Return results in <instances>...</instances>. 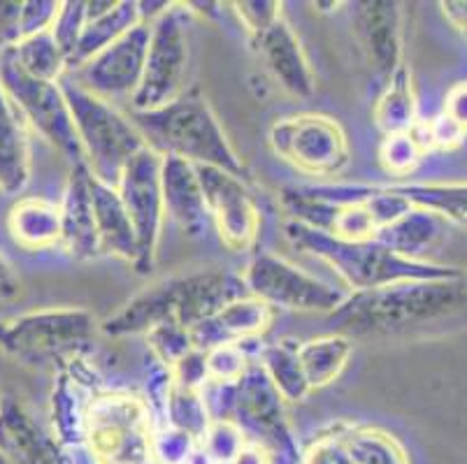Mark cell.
<instances>
[{
	"instance_id": "6da1fadb",
	"label": "cell",
	"mask_w": 467,
	"mask_h": 464,
	"mask_svg": "<svg viewBox=\"0 0 467 464\" xmlns=\"http://www.w3.org/2000/svg\"><path fill=\"white\" fill-rule=\"evenodd\" d=\"M339 335L372 342H431L467 330V270L354 293L330 314Z\"/></svg>"
},
{
	"instance_id": "7a4b0ae2",
	"label": "cell",
	"mask_w": 467,
	"mask_h": 464,
	"mask_svg": "<svg viewBox=\"0 0 467 464\" xmlns=\"http://www.w3.org/2000/svg\"><path fill=\"white\" fill-rule=\"evenodd\" d=\"M242 274L228 270H201L161 279L130 297L117 314L100 323V332L109 337L150 335L161 325L193 330L202 321L219 314L231 302L247 297Z\"/></svg>"
},
{
	"instance_id": "3957f363",
	"label": "cell",
	"mask_w": 467,
	"mask_h": 464,
	"mask_svg": "<svg viewBox=\"0 0 467 464\" xmlns=\"http://www.w3.org/2000/svg\"><path fill=\"white\" fill-rule=\"evenodd\" d=\"M284 235L291 246L333 267L354 293L377 291L405 281L444 279L461 272V267L407 258L379 240H342L293 219L284 223Z\"/></svg>"
},
{
	"instance_id": "277c9868",
	"label": "cell",
	"mask_w": 467,
	"mask_h": 464,
	"mask_svg": "<svg viewBox=\"0 0 467 464\" xmlns=\"http://www.w3.org/2000/svg\"><path fill=\"white\" fill-rule=\"evenodd\" d=\"M144 144L161 156H177L193 165H212L247 177V168L223 133L214 109L198 87L150 112H130Z\"/></svg>"
},
{
	"instance_id": "5b68a950",
	"label": "cell",
	"mask_w": 467,
	"mask_h": 464,
	"mask_svg": "<svg viewBox=\"0 0 467 464\" xmlns=\"http://www.w3.org/2000/svg\"><path fill=\"white\" fill-rule=\"evenodd\" d=\"M58 87L72 114L88 172L98 181L117 189L129 160L147 147L144 138L130 117L119 112L112 102L84 91L67 72L58 79Z\"/></svg>"
},
{
	"instance_id": "8992f818",
	"label": "cell",
	"mask_w": 467,
	"mask_h": 464,
	"mask_svg": "<svg viewBox=\"0 0 467 464\" xmlns=\"http://www.w3.org/2000/svg\"><path fill=\"white\" fill-rule=\"evenodd\" d=\"M100 323L82 306H47L0 321V353L26 365L72 363L93 342Z\"/></svg>"
},
{
	"instance_id": "52a82bcc",
	"label": "cell",
	"mask_w": 467,
	"mask_h": 464,
	"mask_svg": "<svg viewBox=\"0 0 467 464\" xmlns=\"http://www.w3.org/2000/svg\"><path fill=\"white\" fill-rule=\"evenodd\" d=\"M0 87L7 93L31 133L58 151L70 165L84 163L78 133L58 82H42L21 70L7 51H0Z\"/></svg>"
},
{
	"instance_id": "ba28073f",
	"label": "cell",
	"mask_w": 467,
	"mask_h": 464,
	"mask_svg": "<svg viewBox=\"0 0 467 464\" xmlns=\"http://www.w3.org/2000/svg\"><path fill=\"white\" fill-rule=\"evenodd\" d=\"M191 16L193 12L186 3H170L168 10L150 24V46L144 58L142 82L130 100L133 112L163 108L186 91Z\"/></svg>"
},
{
	"instance_id": "9c48e42d",
	"label": "cell",
	"mask_w": 467,
	"mask_h": 464,
	"mask_svg": "<svg viewBox=\"0 0 467 464\" xmlns=\"http://www.w3.org/2000/svg\"><path fill=\"white\" fill-rule=\"evenodd\" d=\"M84 439L100 464H159L147 408L135 397L109 395L88 407Z\"/></svg>"
},
{
	"instance_id": "30bf717a",
	"label": "cell",
	"mask_w": 467,
	"mask_h": 464,
	"mask_svg": "<svg viewBox=\"0 0 467 464\" xmlns=\"http://www.w3.org/2000/svg\"><path fill=\"white\" fill-rule=\"evenodd\" d=\"M270 147L307 177H337L351 163L349 138L337 119L326 114L277 119L270 128Z\"/></svg>"
},
{
	"instance_id": "8fae6325",
	"label": "cell",
	"mask_w": 467,
	"mask_h": 464,
	"mask_svg": "<svg viewBox=\"0 0 467 464\" xmlns=\"http://www.w3.org/2000/svg\"><path fill=\"white\" fill-rule=\"evenodd\" d=\"M242 279L249 295L261 300L270 309L279 306L288 312L333 314L349 300L347 291L307 274L275 253H258L247 265Z\"/></svg>"
},
{
	"instance_id": "7c38bea8",
	"label": "cell",
	"mask_w": 467,
	"mask_h": 464,
	"mask_svg": "<svg viewBox=\"0 0 467 464\" xmlns=\"http://www.w3.org/2000/svg\"><path fill=\"white\" fill-rule=\"evenodd\" d=\"M161 163L163 156L154 149L144 147L129 160L117 184L119 198L124 202L135 232L138 261L133 267L138 274H147L154 267L161 232H163L165 210L163 191H161Z\"/></svg>"
},
{
	"instance_id": "4fadbf2b",
	"label": "cell",
	"mask_w": 467,
	"mask_h": 464,
	"mask_svg": "<svg viewBox=\"0 0 467 464\" xmlns=\"http://www.w3.org/2000/svg\"><path fill=\"white\" fill-rule=\"evenodd\" d=\"M205 198L207 219L231 251H247L261 230V211L247 181L226 170L195 165Z\"/></svg>"
},
{
	"instance_id": "5bb4252c",
	"label": "cell",
	"mask_w": 467,
	"mask_h": 464,
	"mask_svg": "<svg viewBox=\"0 0 467 464\" xmlns=\"http://www.w3.org/2000/svg\"><path fill=\"white\" fill-rule=\"evenodd\" d=\"M150 46V24L140 21L112 45L98 51L82 67L67 75L93 96L114 102L121 98L133 100L144 72V58Z\"/></svg>"
},
{
	"instance_id": "9a60e30c",
	"label": "cell",
	"mask_w": 467,
	"mask_h": 464,
	"mask_svg": "<svg viewBox=\"0 0 467 464\" xmlns=\"http://www.w3.org/2000/svg\"><path fill=\"white\" fill-rule=\"evenodd\" d=\"M400 3L372 0L356 3L351 31L358 49L377 77L390 79L402 67V10Z\"/></svg>"
},
{
	"instance_id": "2e32d148",
	"label": "cell",
	"mask_w": 467,
	"mask_h": 464,
	"mask_svg": "<svg viewBox=\"0 0 467 464\" xmlns=\"http://www.w3.org/2000/svg\"><path fill=\"white\" fill-rule=\"evenodd\" d=\"M252 46L265 70L270 72L277 87L293 98H309L317 88L314 72L309 66L298 36L291 24L279 16L273 26L252 37Z\"/></svg>"
},
{
	"instance_id": "e0dca14e",
	"label": "cell",
	"mask_w": 467,
	"mask_h": 464,
	"mask_svg": "<svg viewBox=\"0 0 467 464\" xmlns=\"http://www.w3.org/2000/svg\"><path fill=\"white\" fill-rule=\"evenodd\" d=\"M61 210V246L75 261H93L100 253L91 202V172L87 163L72 165L67 177Z\"/></svg>"
},
{
	"instance_id": "ac0fdd59",
	"label": "cell",
	"mask_w": 467,
	"mask_h": 464,
	"mask_svg": "<svg viewBox=\"0 0 467 464\" xmlns=\"http://www.w3.org/2000/svg\"><path fill=\"white\" fill-rule=\"evenodd\" d=\"M270 321H273V309L256 297L247 295L223 306L219 314L195 325L189 335L193 346L207 353L226 344L252 342L267 330Z\"/></svg>"
},
{
	"instance_id": "d6986e66",
	"label": "cell",
	"mask_w": 467,
	"mask_h": 464,
	"mask_svg": "<svg viewBox=\"0 0 467 464\" xmlns=\"http://www.w3.org/2000/svg\"><path fill=\"white\" fill-rule=\"evenodd\" d=\"M161 191L165 221H172L186 235H201L207 223V210L195 165L177 156H163Z\"/></svg>"
},
{
	"instance_id": "ffe728a7",
	"label": "cell",
	"mask_w": 467,
	"mask_h": 464,
	"mask_svg": "<svg viewBox=\"0 0 467 464\" xmlns=\"http://www.w3.org/2000/svg\"><path fill=\"white\" fill-rule=\"evenodd\" d=\"M0 450L12 464H66L57 446L15 397L0 399Z\"/></svg>"
},
{
	"instance_id": "44dd1931",
	"label": "cell",
	"mask_w": 467,
	"mask_h": 464,
	"mask_svg": "<svg viewBox=\"0 0 467 464\" xmlns=\"http://www.w3.org/2000/svg\"><path fill=\"white\" fill-rule=\"evenodd\" d=\"M28 126L0 87V195L24 193L31 181V139Z\"/></svg>"
},
{
	"instance_id": "7402d4cb",
	"label": "cell",
	"mask_w": 467,
	"mask_h": 464,
	"mask_svg": "<svg viewBox=\"0 0 467 464\" xmlns=\"http://www.w3.org/2000/svg\"><path fill=\"white\" fill-rule=\"evenodd\" d=\"M91 202L100 253L135 265L138 244H135L133 225H130L129 214H126L124 202L119 198V191L114 186L98 181L91 174Z\"/></svg>"
},
{
	"instance_id": "603a6c76",
	"label": "cell",
	"mask_w": 467,
	"mask_h": 464,
	"mask_svg": "<svg viewBox=\"0 0 467 464\" xmlns=\"http://www.w3.org/2000/svg\"><path fill=\"white\" fill-rule=\"evenodd\" d=\"M7 232L24 251H47L61 244V210L45 198H21L7 211Z\"/></svg>"
},
{
	"instance_id": "cb8c5ba5",
	"label": "cell",
	"mask_w": 467,
	"mask_h": 464,
	"mask_svg": "<svg viewBox=\"0 0 467 464\" xmlns=\"http://www.w3.org/2000/svg\"><path fill=\"white\" fill-rule=\"evenodd\" d=\"M142 21L140 16V7L135 0H124V3H114L108 12H103L96 19H88L84 26L82 37H79L78 46L72 51V57L67 58L66 72L78 70L82 67L88 58H93L98 51H103L105 46L112 45L114 40L129 33L133 26Z\"/></svg>"
},
{
	"instance_id": "d4e9b609",
	"label": "cell",
	"mask_w": 467,
	"mask_h": 464,
	"mask_svg": "<svg viewBox=\"0 0 467 464\" xmlns=\"http://www.w3.org/2000/svg\"><path fill=\"white\" fill-rule=\"evenodd\" d=\"M354 353V342L339 332L298 344V360L309 390L326 388L344 372Z\"/></svg>"
},
{
	"instance_id": "484cf974",
	"label": "cell",
	"mask_w": 467,
	"mask_h": 464,
	"mask_svg": "<svg viewBox=\"0 0 467 464\" xmlns=\"http://www.w3.org/2000/svg\"><path fill=\"white\" fill-rule=\"evenodd\" d=\"M390 189L419 210L431 211L440 221L467 230V181L462 184H444V181L400 184L390 186Z\"/></svg>"
},
{
	"instance_id": "4316f807",
	"label": "cell",
	"mask_w": 467,
	"mask_h": 464,
	"mask_svg": "<svg viewBox=\"0 0 467 464\" xmlns=\"http://www.w3.org/2000/svg\"><path fill=\"white\" fill-rule=\"evenodd\" d=\"M440 232V219L431 211L419 210V207L411 204V210L390 225H386L377 235V240L384 242L386 246H390L398 253L407 255V258L421 261V253L435 244Z\"/></svg>"
},
{
	"instance_id": "83f0119b",
	"label": "cell",
	"mask_w": 467,
	"mask_h": 464,
	"mask_svg": "<svg viewBox=\"0 0 467 464\" xmlns=\"http://www.w3.org/2000/svg\"><path fill=\"white\" fill-rule=\"evenodd\" d=\"M261 367L265 376L270 378L273 388L279 397L286 402H303L312 390L305 381L303 367L298 360V344L282 339L261 351Z\"/></svg>"
},
{
	"instance_id": "f1b7e54d",
	"label": "cell",
	"mask_w": 467,
	"mask_h": 464,
	"mask_svg": "<svg viewBox=\"0 0 467 464\" xmlns=\"http://www.w3.org/2000/svg\"><path fill=\"white\" fill-rule=\"evenodd\" d=\"M337 432L354 464H410L405 449L384 429L342 425Z\"/></svg>"
},
{
	"instance_id": "f546056e",
	"label": "cell",
	"mask_w": 467,
	"mask_h": 464,
	"mask_svg": "<svg viewBox=\"0 0 467 464\" xmlns=\"http://www.w3.org/2000/svg\"><path fill=\"white\" fill-rule=\"evenodd\" d=\"M375 119L377 126L389 138L411 133L416 128V98L414 91H411V79L405 66L389 79L384 96L377 102Z\"/></svg>"
},
{
	"instance_id": "4dcf8cb0",
	"label": "cell",
	"mask_w": 467,
	"mask_h": 464,
	"mask_svg": "<svg viewBox=\"0 0 467 464\" xmlns=\"http://www.w3.org/2000/svg\"><path fill=\"white\" fill-rule=\"evenodd\" d=\"M5 51L28 77H36L42 82H58L66 75V57L58 49L52 31L26 37Z\"/></svg>"
},
{
	"instance_id": "1f68e13d",
	"label": "cell",
	"mask_w": 467,
	"mask_h": 464,
	"mask_svg": "<svg viewBox=\"0 0 467 464\" xmlns=\"http://www.w3.org/2000/svg\"><path fill=\"white\" fill-rule=\"evenodd\" d=\"M168 411L172 429L189 434L193 441L205 439L207 429H210V408L198 390L172 383L168 395Z\"/></svg>"
},
{
	"instance_id": "d6a6232c",
	"label": "cell",
	"mask_w": 467,
	"mask_h": 464,
	"mask_svg": "<svg viewBox=\"0 0 467 464\" xmlns=\"http://www.w3.org/2000/svg\"><path fill=\"white\" fill-rule=\"evenodd\" d=\"M423 153H426V147H423L421 138L416 135V130H411V133L386 138L384 147H381V163L389 172L410 174L419 165Z\"/></svg>"
},
{
	"instance_id": "836d02e7",
	"label": "cell",
	"mask_w": 467,
	"mask_h": 464,
	"mask_svg": "<svg viewBox=\"0 0 467 464\" xmlns=\"http://www.w3.org/2000/svg\"><path fill=\"white\" fill-rule=\"evenodd\" d=\"M84 26H87V3H82V0L61 3V12L52 26V36L58 49L63 51V57H66V63L78 46L79 37H82Z\"/></svg>"
},
{
	"instance_id": "e575fe53",
	"label": "cell",
	"mask_w": 467,
	"mask_h": 464,
	"mask_svg": "<svg viewBox=\"0 0 467 464\" xmlns=\"http://www.w3.org/2000/svg\"><path fill=\"white\" fill-rule=\"evenodd\" d=\"M233 7L249 37L263 33L267 26H273L282 16V3H275V0H244V3H233Z\"/></svg>"
},
{
	"instance_id": "d590c367",
	"label": "cell",
	"mask_w": 467,
	"mask_h": 464,
	"mask_svg": "<svg viewBox=\"0 0 467 464\" xmlns=\"http://www.w3.org/2000/svg\"><path fill=\"white\" fill-rule=\"evenodd\" d=\"M58 12H61V3L57 0H24V16H21L24 40L52 31Z\"/></svg>"
},
{
	"instance_id": "8d00e7d4",
	"label": "cell",
	"mask_w": 467,
	"mask_h": 464,
	"mask_svg": "<svg viewBox=\"0 0 467 464\" xmlns=\"http://www.w3.org/2000/svg\"><path fill=\"white\" fill-rule=\"evenodd\" d=\"M305 464H354L342 439H339L337 428L328 434H321L305 455Z\"/></svg>"
},
{
	"instance_id": "74e56055",
	"label": "cell",
	"mask_w": 467,
	"mask_h": 464,
	"mask_svg": "<svg viewBox=\"0 0 467 464\" xmlns=\"http://www.w3.org/2000/svg\"><path fill=\"white\" fill-rule=\"evenodd\" d=\"M24 0H0V51L12 49L24 40Z\"/></svg>"
},
{
	"instance_id": "f35d334b",
	"label": "cell",
	"mask_w": 467,
	"mask_h": 464,
	"mask_svg": "<svg viewBox=\"0 0 467 464\" xmlns=\"http://www.w3.org/2000/svg\"><path fill=\"white\" fill-rule=\"evenodd\" d=\"M441 117L456 126L462 135H467V82H458L456 87L449 88Z\"/></svg>"
},
{
	"instance_id": "ab89813d",
	"label": "cell",
	"mask_w": 467,
	"mask_h": 464,
	"mask_svg": "<svg viewBox=\"0 0 467 464\" xmlns=\"http://www.w3.org/2000/svg\"><path fill=\"white\" fill-rule=\"evenodd\" d=\"M21 295V281L15 267L0 253V302H12Z\"/></svg>"
},
{
	"instance_id": "60d3db41",
	"label": "cell",
	"mask_w": 467,
	"mask_h": 464,
	"mask_svg": "<svg viewBox=\"0 0 467 464\" xmlns=\"http://www.w3.org/2000/svg\"><path fill=\"white\" fill-rule=\"evenodd\" d=\"M440 7L444 12V16H447L449 24L467 37V0H447Z\"/></svg>"
},
{
	"instance_id": "b9f144b4",
	"label": "cell",
	"mask_w": 467,
	"mask_h": 464,
	"mask_svg": "<svg viewBox=\"0 0 467 464\" xmlns=\"http://www.w3.org/2000/svg\"><path fill=\"white\" fill-rule=\"evenodd\" d=\"M231 464H267V459L258 446H242L240 453L235 455Z\"/></svg>"
},
{
	"instance_id": "7bdbcfd3",
	"label": "cell",
	"mask_w": 467,
	"mask_h": 464,
	"mask_svg": "<svg viewBox=\"0 0 467 464\" xmlns=\"http://www.w3.org/2000/svg\"><path fill=\"white\" fill-rule=\"evenodd\" d=\"M0 464H12L10 459H7V455L3 453V450H0Z\"/></svg>"
}]
</instances>
